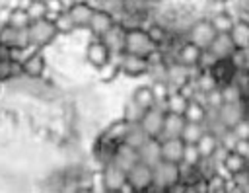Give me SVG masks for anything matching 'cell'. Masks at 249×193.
Masks as SVG:
<instances>
[{
    "instance_id": "obj_1",
    "label": "cell",
    "mask_w": 249,
    "mask_h": 193,
    "mask_svg": "<svg viewBox=\"0 0 249 193\" xmlns=\"http://www.w3.org/2000/svg\"><path fill=\"white\" fill-rule=\"evenodd\" d=\"M156 51H158V45L152 41V37L146 31V27L126 29V35H124V53L150 58Z\"/></svg>"
},
{
    "instance_id": "obj_2",
    "label": "cell",
    "mask_w": 249,
    "mask_h": 193,
    "mask_svg": "<svg viewBox=\"0 0 249 193\" xmlns=\"http://www.w3.org/2000/svg\"><path fill=\"white\" fill-rule=\"evenodd\" d=\"M216 35H218V31H216L214 25L210 23V19H208V18H198V19L189 27V31L185 33V39L191 41L193 45H196L198 49H208Z\"/></svg>"
},
{
    "instance_id": "obj_3",
    "label": "cell",
    "mask_w": 249,
    "mask_h": 193,
    "mask_svg": "<svg viewBox=\"0 0 249 193\" xmlns=\"http://www.w3.org/2000/svg\"><path fill=\"white\" fill-rule=\"evenodd\" d=\"M27 31H29V41H31L33 45H37L39 49L51 45V43L56 39V35H58L54 23H53L51 19H47V18L31 21L29 27H27Z\"/></svg>"
},
{
    "instance_id": "obj_4",
    "label": "cell",
    "mask_w": 249,
    "mask_h": 193,
    "mask_svg": "<svg viewBox=\"0 0 249 193\" xmlns=\"http://www.w3.org/2000/svg\"><path fill=\"white\" fill-rule=\"evenodd\" d=\"M126 183L132 191H148L154 185V168L138 160L126 172Z\"/></svg>"
},
{
    "instance_id": "obj_5",
    "label": "cell",
    "mask_w": 249,
    "mask_h": 193,
    "mask_svg": "<svg viewBox=\"0 0 249 193\" xmlns=\"http://www.w3.org/2000/svg\"><path fill=\"white\" fill-rule=\"evenodd\" d=\"M119 62V70L121 74L128 76V78H136V76H144L150 72V60L138 55H130V53H123L119 57H115Z\"/></svg>"
},
{
    "instance_id": "obj_6",
    "label": "cell",
    "mask_w": 249,
    "mask_h": 193,
    "mask_svg": "<svg viewBox=\"0 0 249 193\" xmlns=\"http://www.w3.org/2000/svg\"><path fill=\"white\" fill-rule=\"evenodd\" d=\"M179 179H181V166L179 164L161 160L154 166V185L152 187L167 189L169 185L177 183Z\"/></svg>"
},
{
    "instance_id": "obj_7",
    "label": "cell",
    "mask_w": 249,
    "mask_h": 193,
    "mask_svg": "<svg viewBox=\"0 0 249 193\" xmlns=\"http://www.w3.org/2000/svg\"><path fill=\"white\" fill-rule=\"evenodd\" d=\"M163 119H165V109L161 105H152L150 109L144 111V117L140 119V127L150 138H160L163 129Z\"/></svg>"
},
{
    "instance_id": "obj_8",
    "label": "cell",
    "mask_w": 249,
    "mask_h": 193,
    "mask_svg": "<svg viewBox=\"0 0 249 193\" xmlns=\"http://www.w3.org/2000/svg\"><path fill=\"white\" fill-rule=\"evenodd\" d=\"M111 58H113V55H111L109 47H107L101 39L93 37V39L86 45V60H88L93 68L103 66V64H105V62H109Z\"/></svg>"
},
{
    "instance_id": "obj_9",
    "label": "cell",
    "mask_w": 249,
    "mask_h": 193,
    "mask_svg": "<svg viewBox=\"0 0 249 193\" xmlns=\"http://www.w3.org/2000/svg\"><path fill=\"white\" fill-rule=\"evenodd\" d=\"M101 177L107 191H121L126 185V172L119 168L115 162H109L101 168Z\"/></svg>"
},
{
    "instance_id": "obj_10",
    "label": "cell",
    "mask_w": 249,
    "mask_h": 193,
    "mask_svg": "<svg viewBox=\"0 0 249 193\" xmlns=\"http://www.w3.org/2000/svg\"><path fill=\"white\" fill-rule=\"evenodd\" d=\"M115 23H117L115 16L109 14L107 10H93V16H91V19L88 23V31L91 33V37L101 39Z\"/></svg>"
},
{
    "instance_id": "obj_11",
    "label": "cell",
    "mask_w": 249,
    "mask_h": 193,
    "mask_svg": "<svg viewBox=\"0 0 249 193\" xmlns=\"http://www.w3.org/2000/svg\"><path fill=\"white\" fill-rule=\"evenodd\" d=\"M31 41H29L27 27L25 29H18V27H12V25L0 27V45H6L10 49H23Z\"/></svg>"
},
{
    "instance_id": "obj_12",
    "label": "cell",
    "mask_w": 249,
    "mask_h": 193,
    "mask_svg": "<svg viewBox=\"0 0 249 193\" xmlns=\"http://www.w3.org/2000/svg\"><path fill=\"white\" fill-rule=\"evenodd\" d=\"M66 12H68V16L72 18L76 29H88V23H89V19H91V16H93V8H91L86 0H76V2H72Z\"/></svg>"
},
{
    "instance_id": "obj_13",
    "label": "cell",
    "mask_w": 249,
    "mask_h": 193,
    "mask_svg": "<svg viewBox=\"0 0 249 193\" xmlns=\"http://www.w3.org/2000/svg\"><path fill=\"white\" fill-rule=\"evenodd\" d=\"M124 35H126V29L117 21V23L101 37V41L109 47V51H111L113 57H119V55L124 53Z\"/></svg>"
},
{
    "instance_id": "obj_14",
    "label": "cell",
    "mask_w": 249,
    "mask_h": 193,
    "mask_svg": "<svg viewBox=\"0 0 249 193\" xmlns=\"http://www.w3.org/2000/svg\"><path fill=\"white\" fill-rule=\"evenodd\" d=\"M183 152H185V142H183L181 136L161 138V160L181 164L183 162Z\"/></svg>"
},
{
    "instance_id": "obj_15",
    "label": "cell",
    "mask_w": 249,
    "mask_h": 193,
    "mask_svg": "<svg viewBox=\"0 0 249 193\" xmlns=\"http://www.w3.org/2000/svg\"><path fill=\"white\" fill-rule=\"evenodd\" d=\"M138 160L152 166V168L158 162H161V140L160 138H146V142L138 148Z\"/></svg>"
},
{
    "instance_id": "obj_16",
    "label": "cell",
    "mask_w": 249,
    "mask_h": 193,
    "mask_svg": "<svg viewBox=\"0 0 249 193\" xmlns=\"http://www.w3.org/2000/svg\"><path fill=\"white\" fill-rule=\"evenodd\" d=\"M218 115H220V121L228 129H231L233 125H237L245 117V105H243V101H239V103H222V107L218 109Z\"/></svg>"
},
{
    "instance_id": "obj_17",
    "label": "cell",
    "mask_w": 249,
    "mask_h": 193,
    "mask_svg": "<svg viewBox=\"0 0 249 193\" xmlns=\"http://www.w3.org/2000/svg\"><path fill=\"white\" fill-rule=\"evenodd\" d=\"M185 123H187L185 115H179V113H171V111H165L163 129H161V136H160V140H161V138H175V136H181Z\"/></svg>"
},
{
    "instance_id": "obj_18",
    "label": "cell",
    "mask_w": 249,
    "mask_h": 193,
    "mask_svg": "<svg viewBox=\"0 0 249 193\" xmlns=\"http://www.w3.org/2000/svg\"><path fill=\"white\" fill-rule=\"evenodd\" d=\"M23 66V76L31 78V80H37L45 74V68H47V58L43 55V51H37L35 55H31L29 58H25L21 62Z\"/></svg>"
},
{
    "instance_id": "obj_19",
    "label": "cell",
    "mask_w": 249,
    "mask_h": 193,
    "mask_svg": "<svg viewBox=\"0 0 249 193\" xmlns=\"http://www.w3.org/2000/svg\"><path fill=\"white\" fill-rule=\"evenodd\" d=\"M208 51H210L218 60H222V58H230V57H231V53L235 51V45H233L230 33H218V35L214 37V41L210 43Z\"/></svg>"
},
{
    "instance_id": "obj_20",
    "label": "cell",
    "mask_w": 249,
    "mask_h": 193,
    "mask_svg": "<svg viewBox=\"0 0 249 193\" xmlns=\"http://www.w3.org/2000/svg\"><path fill=\"white\" fill-rule=\"evenodd\" d=\"M200 53L202 49H198L196 45H193L191 41L183 39L181 45L177 47V53H175V60L187 64V66H196L198 64V58H200Z\"/></svg>"
},
{
    "instance_id": "obj_21",
    "label": "cell",
    "mask_w": 249,
    "mask_h": 193,
    "mask_svg": "<svg viewBox=\"0 0 249 193\" xmlns=\"http://www.w3.org/2000/svg\"><path fill=\"white\" fill-rule=\"evenodd\" d=\"M113 162H115L119 168H123L124 172H128V170L138 162V150L132 148V146H128V144H124V142H121V144L117 146V150H115Z\"/></svg>"
},
{
    "instance_id": "obj_22",
    "label": "cell",
    "mask_w": 249,
    "mask_h": 193,
    "mask_svg": "<svg viewBox=\"0 0 249 193\" xmlns=\"http://www.w3.org/2000/svg\"><path fill=\"white\" fill-rule=\"evenodd\" d=\"M230 37H231L235 49H249V19L237 18L230 31Z\"/></svg>"
},
{
    "instance_id": "obj_23",
    "label": "cell",
    "mask_w": 249,
    "mask_h": 193,
    "mask_svg": "<svg viewBox=\"0 0 249 193\" xmlns=\"http://www.w3.org/2000/svg\"><path fill=\"white\" fill-rule=\"evenodd\" d=\"M130 125H132V123H128V121H124V119L121 117V119H117V121L109 123V125H107L99 135H103L105 138H109V140H113V142L121 144V142H124V136H126V133H128Z\"/></svg>"
},
{
    "instance_id": "obj_24",
    "label": "cell",
    "mask_w": 249,
    "mask_h": 193,
    "mask_svg": "<svg viewBox=\"0 0 249 193\" xmlns=\"http://www.w3.org/2000/svg\"><path fill=\"white\" fill-rule=\"evenodd\" d=\"M208 19H210V23L214 25V29L218 33H230L231 27H233V21L237 18H233L231 12H228V10H220V12H212L208 16Z\"/></svg>"
},
{
    "instance_id": "obj_25",
    "label": "cell",
    "mask_w": 249,
    "mask_h": 193,
    "mask_svg": "<svg viewBox=\"0 0 249 193\" xmlns=\"http://www.w3.org/2000/svg\"><path fill=\"white\" fill-rule=\"evenodd\" d=\"M210 72H212V76L216 78L218 86H224V84H230V82H231L235 68H233V64H231L230 58H222V60H218V62L212 66Z\"/></svg>"
},
{
    "instance_id": "obj_26",
    "label": "cell",
    "mask_w": 249,
    "mask_h": 193,
    "mask_svg": "<svg viewBox=\"0 0 249 193\" xmlns=\"http://www.w3.org/2000/svg\"><path fill=\"white\" fill-rule=\"evenodd\" d=\"M187 105H189V97H187L181 90H173V88H171V92H169V96H167V99H165V111L183 115L185 109H187Z\"/></svg>"
},
{
    "instance_id": "obj_27",
    "label": "cell",
    "mask_w": 249,
    "mask_h": 193,
    "mask_svg": "<svg viewBox=\"0 0 249 193\" xmlns=\"http://www.w3.org/2000/svg\"><path fill=\"white\" fill-rule=\"evenodd\" d=\"M222 166H224V170H226L230 175H233V174H237V172L245 170L249 164H247V158H245L243 154H239L237 150H230V152L226 154V158H224Z\"/></svg>"
},
{
    "instance_id": "obj_28",
    "label": "cell",
    "mask_w": 249,
    "mask_h": 193,
    "mask_svg": "<svg viewBox=\"0 0 249 193\" xmlns=\"http://www.w3.org/2000/svg\"><path fill=\"white\" fill-rule=\"evenodd\" d=\"M218 146H220V140H218V136H216L214 133H210V131H206V133L200 136V140L196 142V148H198V152H200L202 158H212Z\"/></svg>"
},
{
    "instance_id": "obj_29",
    "label": "cell",
    "mask_w": 249,
    "mask_h": 193,
    "mask_svg": "<svg viewBox=\"0 0 249 193\" xmlns=\"http://www.w3.org/2000/svg\"><path fill=\"white\" fill-rule=\"evenodd\" d=\"M146 31L150 33V37H152V41L158 45V47H161V45H165L167 41H171V37L175 35V33H171L165 25H161V23H156V21H150L148 25H146Z\"/></svg>"
},
{
    "instance_id": "obj_30",
    "label": "cell",
    "mask_w": 249,
    "mask_h": 193,
    "mask_svg": "<svg viewBox=\"0 0 249 193\" xmlns=\"http://www.w3.org/2000/svg\"><path fill=\"white\" fill-rule=\"evenodd\" d=\"M204 133H206V127H204L202 123L187 121V123H185V127H183L181 138H183V142H185V144H196Z\"/></svg>"
},
{
    "instance_id": "obj_31",
    "label": "cell",
    "mask_w": 249,
    "mask_h": 193,
    "mask_svg": "<svg viewBox=\"0 0 249 193\" xmlns=\"http://www.w3.org/2000/svg\"><path fill=\"white\" fill-rule=\"evenodd\" d=\"M142 109H150L154 103H156V99H154V94H152V88H150V84H142V86H138V88H134L132 90V96H130Z\"/></svg>"
},
{
    "instance_id": "obj_32",
    "label": "cell",
    "mask_w": 249,
    "mask_h": 193,
    "mask_svg": "<svg viewBox=\"0 0 249 193\" xmlns=\"http://www.w3.org/2000/svg\"><path fill=\"white\" fill-rule=\"evenodd\" d=\"M185 119L187 121H193V123H202L204 125V119H206V105L200 103L198 99H189V105L185 109Z\"/></svg>"
},
{
    "instance_id": "obj_33",
    "label": "cell",
    "mask_w": 249,
    "mask_h": 193,
    "mask_svg": "<svg viewBox=\"0 0 249 193\" xmlns=\"http://www.w3.org/2000/svg\"><path fill=\"white\" fill-rule=\"evenodd\" d=\"M193 84H195V88H196L198 92H202V94H206V92L218 88V82H216V78L212 76L210 70H200V72L193 78Z\"/></svg>"
},
{
    "instance_id": "obj_34",
    "label": "cell",
    "mask_w": 249,
    "mask_h": 193,
    "mask_svg": "<svg viewBox=\"0 0 249 193\" xmlns=\"http://www.w3.org/2000/svg\"><path fill=\"white\" fill-rule=\"evenodd\" d=\"M146 138H150V136L142 131L140 123H132L130 129H128V133H126V136H124V144H128V146H132V148L138 150L146 142Z\"/></svg>"
},
{
    "instance_id": "obj_35",
    "label": "cell",
    "mask_w": 249,
    "mask_h": 193,
    "mask_svg": "<svg viewBox=\"0 0 249 193\" xmlns=\"http://www.w3.org/2000/svg\"><path fill=\"white\" fill-rule=\"evenodd\" d=\"M150 88H152V94H154V99H156L154 105H161L165 109V99H167V96L171 92L169 84L165 80H152L150 82Z\"/></svg>"
},
{
    "instance_id": "obj_36",
    "label": "cell",
    "mask_w": 249,
    "mask_h": 193,
    "mask_svg": "<svg viewBox=\"0 0 249 193\" xmlns=\"http://www.w3.org/2000/svg\"><path fill=\"white\" fill-rule=\"evenodd\" d=\"M144 111L146 109H142L132 97L123 105V113H121V117L124 119V121H128V123H140V119L144 117Z\"/></svg>"
},
{
    "instance_id": "obj_37",
    "label": "cell",
    "mask_w": 249,
    "mask_h": 193,
    "mask_svg": "<svg viewBox=\"0 0 249 193\" xmlns=\"http://www.w3.org/2000/svg\"><path fill=\"white\" fill-rule=\"evenodd\" d=\"M95 70H97V78H99L101 82H111V80H115V78L121 74V70H119V62H117L115 57H113L109 62H105L103 66L95 68Z\"/></svg>"
},
{
    "instance_id": "obj_38",
    "label": "cell",
    "mask_w": 249,
    "mask_h": 193,
    "mask_svg": "<svg viewBox=\"0 0 249 193\" xmlns=\"http://www.w3.org/2000/svg\"><path fill=\"white\" fill-rule=\"evenodd\" d=\"M23 8H25L27 16L31 18V21H35V19H43V18H47V14H49L45 0H27Z\"/></svg>"
},
{
    "instance_id": "obj_39",
    "label": "cell",
    "mask_w": 249,
    "mask_h": 193,
    "mask_svg": "<svg viewBox=\"0 0 249 193\" xmlns=\"http://www.w3.org/2000/svg\"><path fill=\"white\" fill-rule=\"evenodd\" d=\"M29 23H31V18L27 16L25 8H21V6L12 8V16H10V23L8 25L18 27V29H25V27H29Z\"/></svg>"
},
{
    "instance_id": "obj_40",
    "label": "cell",
    "mask_w": 249,
    "mask_h": 193,
    "mask_svg": "<svg viewBox=\"0 0 249 193\" xmlns=\"http://www.w3.org/2000/svg\"><path fill=\"white\" fill-rule=\"evenodd\" d=\"M54 27H56V31H58V35H70V33H74L76 31V25H74V21H72V18L68 16V12H62V14H58L56 18H54Z\"/></svg>"
},
{
    "instance_id": "obj_41",
    "label": "cell",
    "mask_w": 249,
    "mask_h": 193,
    "mask_svg": "<svg viewBox=\"0 0 249 193\" xmlns=\"http://www.w3.org/2000/svg\"><path fill=\"white\" fill-rule=\"evenodd\" d=\"M220 90H222V97H224V103H239V101H243L245 99V96H243V92L235 86V84H224V86H220Z\"/></svg>"
},
{
    "instance_id": "obj_42",
    "label": "cell",
    "mask_w": 249,
    "mask_h": 193,
    "mask_svg": "<svg viewBox=\"0 0 249 193\" xmlns=\"http://www.w3.org/2000/svg\"><path fill=\"white\" fill-rule=\"evenodd\" d=\"M202 160L196 144H185V152H183V162L181 164H187V166H198V162Z\"/></svg>"
},
{
    "instance_id": "obj_43",
    "label": "cell",
    "mask_w": 249,
    "mask_h": 193,
    "mask_svg": "<svg viewBox=\"0 0 249 193\" xmlns=\"http://www.w3.org/2000/svg\"><path fill=\"white\" fill-rule=\"evenodd\" d=\"M204 103H206V107H212V109H220V107H222L224 97H222V90H220V86L204 94Z\"/></svg>"
},
{
    "instance_id": "obj_44",
    "label": "cell",
    "mask_w": 249,
    "mask_h": 193,
    "mask_svg": "<svg viewBox=\"0 0 249 193\" xmlns=\"http://www.w3.org/2000/svg\"><path fill=\"white\" fill-rule=\"evenodd\" d=\"M230 60H231V64H233V68H235V70H239V68H247L249 51H247V49H235V51L231 53Z\"/></svg>"
},
{
    "instance_id": "obj_45",
    "label": "cell",
    "mask_w": 249,
    "mask_h": 193,
    "mask_svg": "<svg viewBox=\"0 0 249 193\" xmlns=\"http://www.w3.org/2000/svg\"><path fill=\"white\" fill-rule=\"evenodd\" d=\"M218 140H220V144H222L226 150H235V146H237V142H239V138L235 136V133H233L231 129L224 131V133L218 136Z\"/></svg>"
},
{
    "instance_id": "obj_46",
    "label": "cell",
    "mask_w": 249,
    "mask_h": 193,
    "mask_svg": "<svg viewBox=\"0 0 249 193\" xmlns=\"http://www.w3.org/2000/svg\"><path fill=\"white\" fill-rule=\"evenodd\" d=\"M218 62V58L208 51V49H202V53H200V58H198V68L200 70H212V66Z\"/></svg>"
},
{
    "instance_id": "obj_47",
    "label": "cell",
    "mask_w": 249,
    "mask_h": 193,
    "mask_svg": "<svg viewBox=\"0 0 249 193\" xmlns=\"http://www.w3.org/2000/svg\"><path fill=\"white\" fill-rule=\"evenodd\" d=\"M231 131L235 133V136L239 140H249V117H243L237 125L231 127Z\"/></svg>"
},
{
    "instance_id": "obj_48",
    "label": "cell",
    "mask_w": 249,
    "mask_h": 193,
    "mask_svg": "<svg viewBox=\"0 0 249 193\" xmlns=\"http://www.w3.org/2000/svg\"><path fill=\"white\" fill-rule=\"evenodd\" d=\"M12 58H0V82L12 80Z\"/></svg>"
},
{
    "instance_id": "obj_49",
    "label": "cell",
    "mask_w": 249,
    "mask_h": 193,
    "mask_svg": "<svg viewBox=\"0 0 249 193\" xmlns=\"http://www.w3.org/2000/svg\"><path fill=\"white\" fill-rule=\"evenodd\" d=\"M10 16H12V8L10 6H0V27H6L10 23Z\"/></svg>"
},
{
    "instance_id": "obj_50",
    "label": "cell",
    "mask_w": 249,
    "mask_h": 193,
    "mask_svg": "<svg viewBox=\"0 0 249 193\" xmlns=\"http://www.w3.org/2000/svg\"><path fill=\"white\" fill-rule=\"evenodd\" d=\"M167 193H189V185L183 179H179L177 183H173V185L167 187Z\"/></svg>"
},
{
    "instance_id": "obj_51",
    "label": "cell",
    "mask_w": 249,
    "mask_h": 193,
    "mask_svg": "<svg viewBox=\"0 0 249 193\" xmlns=\"http://www.w3.org/2000/svg\"><path fill=\"white\" fill-rule=\"evenodd\" d=\"M235 150H237L239 154H243L245 158H249V140H239L237 146H235Z\"/></svg>"
},
{
    "instance_id": "obj_52",
    "label": "cell",
    "mask_w": 249,
    "mask_h": 193,
    "mask_svg": "<svg viewBox=\"0 0 249 193\" xmlns=\"http://www.w3.org/2000/svg\"><path fill=\"white\" fill-rule=\"evenodd\" d=\"M74 193H95V191H93L91 187H78Z\"/></svg>"
},
{
    "instance_id": "obj_53",
    "label": "cell",
    "mask_w": 249,
    "mask_h": 193,
    "mask_svg": "<svg viewBox=\"0 0 249 193\" xmlns=\"http://www.w3.org/2000/svg\"><path fill=\"white\" fill-rule=\"evenodd\" d=\"M243 105H245V117H249V97L243 99Z\"/></svg>"
},
{
    "instance_id": "obj_54",
    "label": "cell",
    "mask_w": 249,
    "mask_h": 193,
    "mask_svg": "<svg viewBox=\"0 0 249 193\" xmlns=\"http://www.w3.org/2000/svg\"><path fill=\"white\" fill-rule=\"evenodd\" d=\"M130 193H152V191L148 189V191H130Z\"/></svg>"
},
{
    "instance_id": "obj_55",
    "label": "cell",
    "mask_w": 249,
    "mask_h": 193,
    "mask_svg": "<svg viewBox=\"0 0 249 193\" xmlns=\"http://www.w3.org/2000/svg\"><path fill=\"white\" fill-rule=\"evenodd\" d=\"M148 2H152V4H158V2H161V0H148Z\"/></svg>"
},
{
    "instance_id": "obj_56",
    "label": "cell",
    "mask_w": 249,
    "mask_h": 193,
    "mask_svg": "<svg viewBox=\"0 0 249 193\" xmlns=\"http://www.w3.org/2000/svg\"><path fill=\"white\" fill-rule=\"evenodd\" d=\"M105 193H123V191H105Z\"/></svg>"
},
{
    "instance_id": "obj_57",
    "label": "cell",
    "mask_w": 249,
    "mask_h": 193,
    "mask_svg": "<svg viewBox=\"0 0 249 193\" xmlns=\"http://www.w3.org/2000/svg\"><path fill=\"white\" fill-rule=\"evenodd\" d=\"M247 70H249V60H247Z\"/></svg>"
},
{
    "instance_id": "obj_58",
    "label": "cell",
    "mask_w": 249,
    "mask_h": 193,
    "mask_svg": "<svg viewBox=\"0 0 249 193\" xmlns=\"http://www.w3.org/2000/svg\"><path fill=\"white\" fill-rule=\"evenodd\" d=\"M247 51H249V49H247Z\"/></svg>"
}]
</instances>
